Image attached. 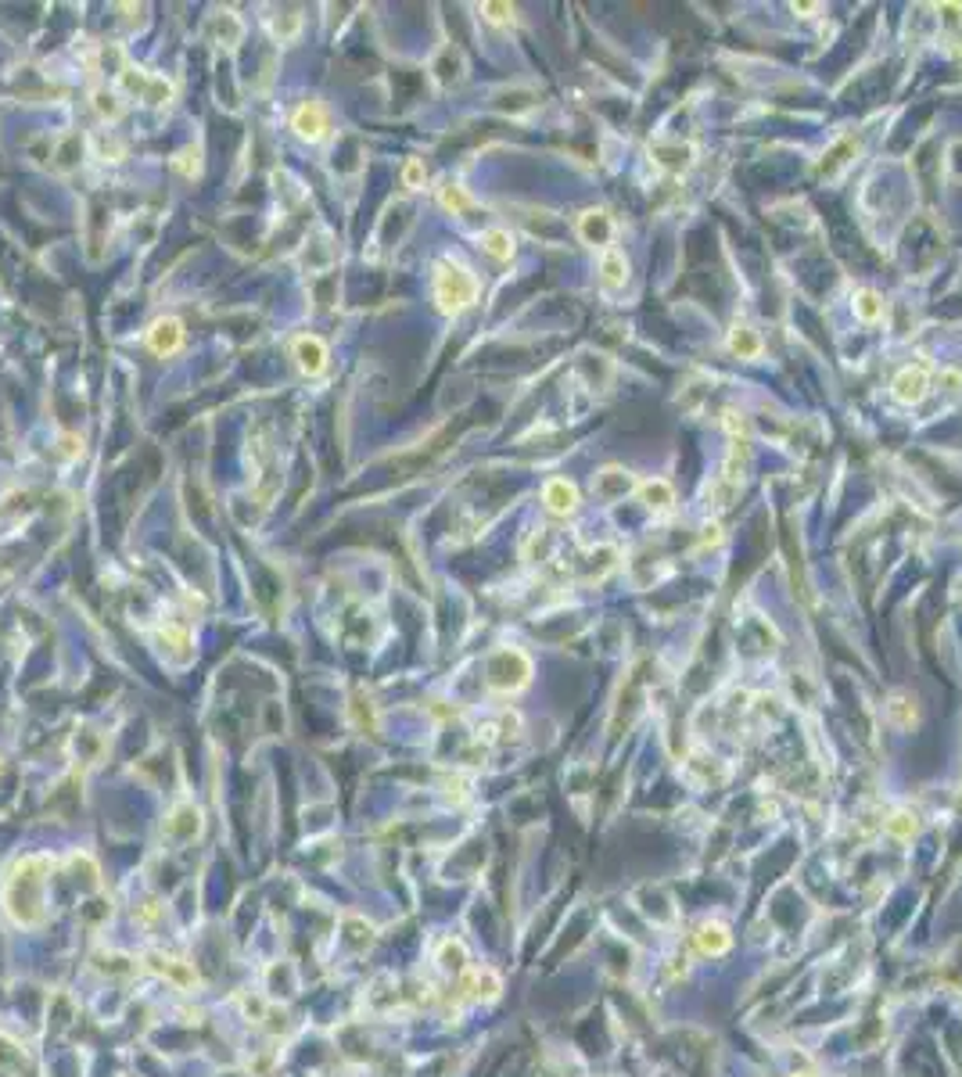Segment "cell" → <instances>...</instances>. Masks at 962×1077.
Here are the masks:
<instances>
[{
    "label": "cell",
    "instance_id": "cell-1",
    "mask_svg": "<svg viewBox=\"0 0 962 1077\" xmlns=\"http://www.w3.org/2000/svg\"><path fill=\"white\" fill-rule=\"evenodd\" d=\"M54 873L50 855H22L4 876V909L11 923L32 930L47 923V880Z\"/></svg>",
    "mask_w": 962,
    "mask_h": 1077
},
{
    "label": "cell",
    "instance_id": "cell-2",
    "mask_svg": "<svg viewBox=\"0 0 962 1077\" xmlns=\"http://www.w3.org/2000/svg\"><path fill=\"white\" fill-rule=\"evenodd\" d=\"M478 298V276L456 259H442L435 267V302L442 312L456 316Z\"/></svg>",
    "mask_w": 962,
    "mask_h": 1077
},
{
    "label": "cell",
    "instance_id": "cell-3",
    "mask_svg": "<svg viewBox=\"0 0 962 1077\" xmlns=\"http://www.w3.org/2000/svg\"><path fill=\"white\" fill-rule=\"evenodd\" d=\"M532 679V661L525 650H496L485 665V686L492 693H517Z\"/></svg>",
    "mask_w": 962,
    "mask_h": 1077
},
{
    "label": "cell",
    "instance_id": "cell-4",
    "mask_svg": "<svg viewBox=\"0 0 962 1077\" xmlns=\"http://www.w3.org/2000/svg\"><path fill=\"white\" fill-rule=\"evenodd\" d=\"M119 83L126 86V94H137V97H144V101H151V104H166V101L173 97V83H169V79L151 76V72L133 68V65H122Z\"/></svg>",
    "mask_w": 962,
    "mask_h": 1077
},
{
    "label": "cell",
    "instance_id": "cell-5",
    "mask_svg": "<svg viewBox=\"0 0 962 1077\" xmlns=\"http://www.w3.org/2000/svg\"><path fill=\"white\" fill-rule=\"evenodd\" d=\"M891 392H895V399L905 403V406L923 403L927 392H931V367H927V363H916V367L898 370V377L891 381Z\"/></svg>",
    "mask_w": 962,
    "mask_h": 1077
},
{
    "label": "cell",
    "instance_id": "cell-6",
    "mask_svg": "<svg viewBox=\"0 0 962 1077\" xmlns=\"http://www.w3.org/2000/svg\"><path fill=\"white\" fill-rule=\"evenodd\" d=\"M162 833H166L169 840H180V844L194 840V837L202 833V808L191 805V801L173 805L169 808V815H166V822H162Z\"/></svg>",
    "mask_w": 962,
    "mask_h": 1077
},
{
    "label": "cell",
    "instance_id": "cell-7",
    "mask_svg": "<svg viewBox=\"0 0 962 1077\" xmlns=\"http://www.w3.org/2000/svg\"><path fill=\"white\" fill-rule=\"evenodd\" d=\"M292 130H295L302 140H310V144H320L323 137L330 133L327 108H323L320 101H306V104H299V108H295V115H292Z\"/></svg>",
    "mask_w": 962,
    "mask_h": 1077
},
{
    "label": "cell",
    "instance_id": "cell-8",
    "mask_svg": "<svg viewBox=\"0 0 962 1077\" xmlns=\"http://www.w3.org/2000/svg\"><path fill=\"white\" fill-rule=\"evenodd\" d=\"M144 966L151 970V973H158V977H166L169 984H176V988H198V973L191 970V963H184V959H173V955H162V952H151V955H144Z\"/></svg>",
    "mask_w": 962,
    "mask_h": 1077
},
{
    "label": "cell",
    "instance_id": "cell-9",
    "mask_svg": "<svg viewBox=\"0 0 962 1077\" xmlns=\"http://www.w3.org/2000/svg\"><path fill=\"white\" fill-rule=\"evenodd\" d=\"M180 345H184V323L176 316H158L148 327V348L155 356H173Z\"/></svg>",
    "mask_w": 962,
    "mask_h": 1077
},
{
    "label": "cell",
    "instance_id": "cell-10",
    "mask_svg": "<svg viewBox=\"0 0 962 1077\" xmlns=\"http://www.w3.org/2000/svg\"><path fill=\"white\" fill-rule=\"evenodd\" d=\"M292 356H295V367H299L306 377H317V374H323V367H327V345H323L317 334H302V338H295Z\"/></svg>",
    "mask_w": 962,
    "mask_h": 1077
},
{
    "label": "cell",
    "instance_id": "cell-11",
    "mask_svg": "<svg viewBox=\"0 0 962 1077\" xmlns=\"http://www.w3.org/2000/svg\"><path fill=\"white\" fill-rule=\"evenodd\" d=\"M579 238H582L586 245H600V249H607L611 238H615V220H611V213H607V209H589V213H582V216H579Z\"/></svg>",
    "mask_w": 962,
    "mask_h": 1077
},
{
    "label": "cell",
    "instance_id": "cell-12",
    "mask_svg": "<svg viewBox=\"0 0 962 1077\" xmlns=\"http://www.w3.org/2000/svg\"><path fill=\"white\" fill-rule=\"evenodd\" d=\"M543 503L550 507V514L568 518V514L579 511V489H575L568 478H550L546 489H543Z\"/></svg>",
    "mask_w": 962,
    "mask_h": 1077
},
{
    "label": "cell",
    "instance_id": "cell-13",
    "mask_svg": "<svg viewBox=\"0 0 962 1077\" xmlns=\"http://www.w3.org/2000/svg\"><path fill=\"white\" fill-rule=\"evenodd\" d=\"M855 155H859V137H851V133H848V137H841V140H837V144H833V148L823 155V162L815 166V173H819V176H826V180H833V176H841V173H844V166H848Z\"/></svg>",
    "mask_w": 962,
    "mask_h": 1077
},
{
    "label": "cell",
    "instance_id": "cell-14",
    "mask_svg": "<svg viewBox=\"0 0 962 1077\" xmlns=\"http://www.w3.org/2000/svg\"><path fill=\"white\" fill-rule=\"evenodd\" d=\"M636 489V482H633V475L625 471V467H604L600 475H597V482H593V493L600 496V500H622L625 493H633Z\"/></svg>",
    "mask_w": 962,
    "mask_h": 1077
},
{
    "label": "cell",
    "instance_id": "cell-15",
    "mask_svg": "<svg viewBox=\"0 0 962 1077\" xmlns=\"http://www.w3.org/2000/svg\"><path fill=\"white\" fill-rule=\"evenodd\" d=\"M499 977L492 973V970H471V973H463V984H460V991L471 999V1002H492L496 995H499Z\"/></svg>",
    "mask_w": 962,
    "mask_h": 1077
},
{
    "label": "cell",
    "instance_id": "cell-16",
    "mask_svg": "<svg viewBox=\"0 0 962 1077\" xmlns=\"http://www.w3.org/2000/svg\"><path fill=\"white\" fill-rule=\"evenodd\" d=\"M640 500L653 518H664L671 511V503H675V493H671V485L664 478H650V482L640 485Z\"/></svg>",
    "mask_w": 962,
    "mask_h": 1077
},
{
    "label": "cell",
    "instance_id": "cell-17",
    "mask_svg": "<svg viewBox=\"0 0 962 1077\" xmlns=\"http://www.w3.org/2000/svg\"><path fill=\"white\" fill-rule=\"evenodd\" d=\"M761 334L751 327V323H733L729 330V352L740 356V359H758L761 356Z\"/></svg>",
    "mask_w": 962,
    "mask_h": 1077
},
{
    "label": "cell",
    "instance_id": "cell-18",
    "mask_svg": "<svg viewBox=\"0 0 962 1077\" xmlns=\"http://www.w3.org/2000/svg\"><path fill=\"white\" fill-rule=\"evenodd\" d=\"M729 945H733V937H729V927H725V923L707 919V923L697 927V948H700L704 955H722V952H729Z\"/></svg>",
    "mask_w": 962,
    "mask_h": 1077
},
{
    "label": "cell",
    "instance_id": "cell-19",
    "mask_svg": "<svg viewBox=\"0 0 962 1077\" xmlns=\"http://www.w3.org/2000/svg\"><path fill=\"white\" fill-rule=\"evenodd\" d=\"M625 280H629V263H625V256H622L618 249H604V256H600V284H604L607 291H618V287H625Z\"/></svg>",
    "mask_w": 962,
    "mask_h": 1077
},
{
    "label": "cell",
    "instance_id": "cell-20",
    "mask_svg": "<svg viewBox=\"0 0 962 1077\" xmlns=\"http://www.w3.org/2000/svg\"><path fill=\"white\" fill-rule=\"evenodd\" d=\"M650 151H653L657 166H661V169H668V173H682V169L689 166V158H693V151H689L686 144H679V140H675V144H668V140H657Z\"/></svg>",
    "mask_w": 962,
    "mask_h": 1077
},
{
    "label": "cell",
    "instance_id": "cell-21",
    "mask_svg": "<svg viewBox=\"0 0 962 1077\" xmlns=\"http://www.w3.org/2000/svg\"><path fill=\"white\" fill-rule=\"evenodd\" d=\"M158 639L166 643V650L176 654V665H187L191 661V632L184 625H162Z\"/></svg>",
    "mask_w": 962,
    "mask_h": 1077
},
{
    "label": "cell",
    "instance_id": "cell-22",
    "mask_svg": "<svg viewBox=\"0 0 962 1077\" xmlns=\"http://www.w3.org/2000/svg\"><path fill=\"white\" fill-rule=\"evenodd\" d=\"M438 966L445 970V973H467V948H463V941H442L438 945Z\"/></svg>",
    "mask_w": 962,
    "mask_h": 1077
},
{
    "label": "cell",
    "instance_id": "cell-23",
    "mask_svg": "<svg viewBox=\"0 0 962 1077\" xmlns=\"http://www.w3.org/2000/svg\"><path fill=\"white\" fill-rule=\"evenodd\" d=\"M884 312H887V305H884V298L877 294V291H859L855 294V316L862 320V323H877V320H884Z\"/></svg>",
    "mask_w": 962,
    "mask_h": 1077
},
{
    "label": "cell",
    "instance_id": "cell-24",
    "mask_svg": "<svg viewBox=\"0 0 962 1077\" xmlns=\"http://www.w3.org/2000/svg\"><path fill=\"white\" fill-rule=\"evenodd\" d=\"M438 202H442V209L453 213V216H460V213H467V209L474 205V198H471L467 187H460V184H445V187L438 191Z\"/></svg>",
    "mask_w": 962,
    "mask_h": 1077
},
{
    "label": "cell",
    "instance_id": "cell-25",
    "mask_svg": "<svg viewBox=\"0 0 962 1077\" xmlns=\"http://www.w3.org/2000/svg\"><path fill=\"white\" fill-rule=\"evenodd\" d=\"M481 249H485L492 259L507 263V259L514 256V238H510L507 231H485V234H481Z\"/></svg>",
    "mask_w": 962,
    "mask_h": 1077
},
{
    "label": "cell",
    "instance_id": "cell-26",
    "mask_svg": "<svg viewBox=\"0 0 962 1077\" xmlns=\"http://www.w3.org/2000/svg\"><path fill=\"white\" fill-rule=\"evenodd\" d=\"M212 29L220 32V40H223L227 47H234V43L241 40V22L234 18V11H220V14L212 18Z\"/></svg>",
    "mask_w": 962,
    "mask_h": 1077
},
{
    "label": "cell",
    "instance_id": "cell-27",
    "mask_svg": "<svg viewBox=\"0 0 962 1077\" xmlns=\"http://www.w3.org/2000/svg\"><path fill=\"white\" fill-rule=\"evenodd\" d=\"M173 169L184 173L187 180H194V176L202 173V151H198V148H184V151L173 158Z\"/></svg>",
    "mask_w": 962,
    "mask_h": 1077
},
{
    "label": "cell",
    "instance_id": "cell-28",
    "mask_svg": "<svg viewBox=\"0 0 962 1077\" xmlns=\"http://www.w3.org/2000/svg\"><path fill=\"white\" fill-rule=\"evenodd\" d=\"M916 815L913 811H895L891 819H887V833H895V837H902V840H909L913 833H916Z\"/></svg>",
    "mask_w": 962,
    "mask_h": 1077
},
{
    "label": "cell",
    "instance_id": "cell-29",
    "mask_svg": "<svg viewBox=\"0 0 962 1077\" xmlns=\"http://www.w3.org/2000/svg\"><path fill=\"white\" fill-rule=\"evenodd\" d=\"M94 108H97V115H104V119H119V115H122L119 97L108 94V90H97V94H94Z\"/></svg>",
    "mask_w": 962,
    "mask_h": 1077
},
{
    "label": "cell",
    "instance_id": "cell-30",
    "mask_svg": "<svg viewBox=\"0 0 962 1077\" xmlns=\"http://www.w3.org/2000/svg\"><path fill=\"white\" fill-rule=\"evenodd\" d=\"M424 180H427L424 162H420V158H409V162L402 166V184H406V187H424Z\"/></svg>",
    "mask_w": 962,
    "mask_h": 1077
},
{
    "label": "cell",
    "instance_id": "cell-31",
    "mask_svg": "<svg viewBox=\"0 0 962 1077\" xmlns=\"http://www.w3.org/2000/svg\"><path fill=\"white\" fill-rule=\"evenodd\" d=\"M891 715H895V722H898L902 729H909V726L916 722V708H913L905 697H895V701H891Z\"/></svg>",
    "mask_w": 962,
    "mask_h": 1077
},
{
    "label": "cell",
    "instance_id": "cell-32",
    "mask_svg": "<svg viewBox=\"0 0 962 1077\" xmlns=\"http://www.w3.org/2000/svg\"><path fill=\"white\" fill-rule=\"evenodd\" d=\"M945 166H949L952 180H956V184H962V137H956V140L949 144V158H945Z\"/></svg>",
    "mask_w": 962,
    "mask_h": 1077
},
{
    "label": "cell",
    "instance_id": "cell-33",
    "mask_svg": "<svg viewBox=\"0 0 962 1077\" xmlns=\"http://www.w3.org/2000/svg\"><path fill=\"white\" fill-rule=\"evenodd\" d=\"M481 11H485V18L496 22V25H510V22H514V7H510V4H485Z\"/></svg>",
    "mask_w": 962,
    "mask_h": 1077
},
{
    "label": "cell",
    "instance_id": "cell-34",
    "mask_svg": "<svg viewBox=\"0 0 962 1077\" xmlns=\"http://www.w3.org/2000/svg\"><path fill=\"white\" fill-rule=\"evenodd\" d=\"M941 385H945V388H949V392H959V385H962V374H959V370H941Z\"/></svg>",
    "mask_w": 962,
    "mask_h": 1077
},
{
    "label": "cell",
    "instance_id": "cell-35",
    "mask_svg": "<svg viewBox=\"0 0 962 1077\" xmlns=\"http://www.w3.org/2000/svg\"><path fill=\"white\" fill-rule=\"evenodd\" d=\"M794 1077H812V1074H794Z\"/></svg>",
    "mask_w": 962,
    "mask_h": 1077
}]
</instances>
